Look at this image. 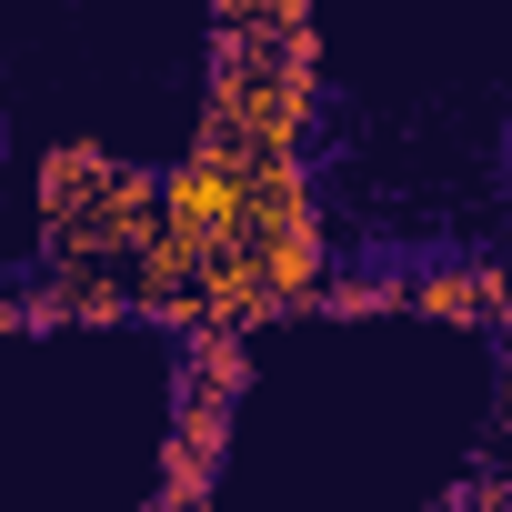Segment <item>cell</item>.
<instances>
[{
    "mask_svg": "<svg viewBox=\"0 0 512 512\" xmlns=\"http://www.w3.org/2000/svg\"><path fill=\"white\" fill-rule=\"evenodd\" d=\"M111 151L101 141H61V151H41V231H71V221H91V201L111 191Z\"/></svg>",
    "mask_w": 512,
    "mask_h": 512,
    "instance_id": "cell-1",
    "label": "cell"
},
{
    "mask_svg": "<svg viewBox=\"0 0 512 512\" xmlns=\"http://www.w3.org/2000/svg\"><path fill=\"white\" fill-rule=\"evenodd\" d=\"M241 372H251V332L201 322V332H191V392H201V402H231V392H241Z\"/></svg>",
    "mask_w": 512,
    "mask_h": 512,
    "instance_id": "cell-2",
    "label": "cell"
},
{
    "mask_svg": "<svg viewBox=\"0 0 512 512\" xmlns=\"http://www.w3.org/2000/svg\"><path fill=\"white\" fill-rule=\"evenodd\" d=\"M151 512H201V492H161V502H151Z\"/></svg>",
    "mask_w": 512,
    "mask_h": 512,
    "instance_id": "cell-3",
    "label": "cell"
}]
</instances>
